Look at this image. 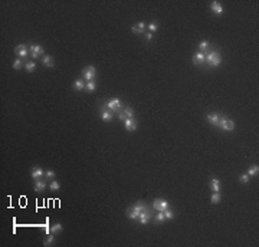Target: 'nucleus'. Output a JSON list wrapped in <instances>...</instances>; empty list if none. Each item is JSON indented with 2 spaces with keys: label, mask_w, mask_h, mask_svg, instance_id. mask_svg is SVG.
Segmentation results:
<instances>
[{
  "label": "nucleus",
  "mask_w": 259,
  "mask_h": 247,
  "mask_svg": "<svg viewBox=\"0 0 259 247\" xmlns=\"http://www.w3.org/2000/svg\"><path fill=\"white\" fill-rule=\"evenodd\" d=\"M105 106L109 111H112V112H121L124 109V106H122V104H121V101L118 98H111L108 102H105Z\"/></svg>",
  "instance_id": "obj_1"
},
{
  "label": "nucleus",
  "mask_w": 259,
  "mask_h": 247,
  "mask_svg": "<svg viewBox=\"0 0 259 247\" xmlns=\"http://www.w3.org/2000/svg\"><path fill=\"white\" fill-rule=\"evenodd\" d=\"M169 207H170V204H169V201L164 200V198H155L154 201H153V208H155L157 211H164V210H167Z\"/></svg>",
  "instance_id": "obj_2"
},
{
  "label": "nucleus",
  "mask_w": 259,
  "mask_h": 247,
  "mask_svg": "<svg viewBox=\"0 0 259 247\" xmlns=\"http://www.w3.org/2000/svg\"><path fill=\"white\" fill-rule=\"evenodd\" d=\"M151 211H150V208L148 207H145L143 211L140 213V215H138V223L141 224V226H145L150 220H151Z\"/></svg>",
  "instance_id": "obj_3"
},
{
  "label": "nucleus",
  "mask_w": 259,
  "mask_h": 247,
  "mask_svg": "<svg viewBox=\"0 0 259 247\" xmlns=\"http://www.w3.org/2000/svg\"><path fill=\"white\" fill-rule=\"evenodd\" d=\"M100 111H101V119H102L104 122H109V121H112V118H114V112L112 111H109L105 104L100 106Z\"/></svg>",
  "instance_id": "obj_4"
},
{
  "label": "nucleus",
  "mask_w": 259,
  "mask_h": 247,
  "mask_svg": "<svg viewBox=\"0 0 259 247\" xmlns=\"http://www.w3.org/2000/svg\"><path fill=\"white\" fill-rule=\"evenodd\" d=\"M219 128H222L223 131H233V129H235V122H233L232 119H227V118H224V116H220Z\"/></svg>",
  "instance_id": "obj_5"
},
{
  "label": "nucleus",
  "mask_w": 259,
  "mask_h": 247,
  "mask_svg": "<svg viewBox=\"0 0 259 247\" xmlns=\"http://www.w3.org/2000/svg\"><path fill=\"white\" fill-rule=\"evenodd\" d=\"M29 52H30V58L32 59H37L39 56L45 55V51L40 45H30L29 46Z\"/></svg>",
  "instance_id": "obj_6"
},
{
  "label": "nucleus",
  "mask_w": 259,
  "mask_h": 247,
  "mask_svg": "<svg viewBox=\"0 0 259 247\" xmlns=\"http://www.w3.org/2000/svg\"><path fill=\"white\" fill-rule=\"evenodd\" d=\"M82 75H84V78H85L88 82H91V81L97 76V69H95L92 65H89V66H86L85 69H84Z\"/></svg>",
  "instance_id": "obj_7"
},
{
  "label": "nucleus",
  "mask_w": 259,
  "mask_h": 247,
  "mask_svg": "<svg viewBox=\"0 0 259 247\" xmlns=\"http://www.w3.org/2000/svg\"><path fill=\"white\" fill-rule=\"evenodd\" d=\"M15 53H16L17 56L20 58V59H23V58H26L28 55H30L29 52V48H26V45H17L16 48H15Z\"/></svg>",
  "instance_id": "obj_8"
},
{
  "label": "nucleus",
  "mask_w": 259,
  "mask_h": 247,
  "mask_svg": "<svg viewBox=\"0 0 259 247\" xmlns=\"http://www.w3.org/2000/svg\"><path fill=\"white\" fill-rule=\"evenodd\" d=\"M124 125H125V129H127V131L133 132V131L137 129V119H135V118H127V119L124 121Z\"/></svg>",
  "instance_id": "obj_9"
},
{
  "label": "nucleus",
  "mask_w": 259,
  "mask_h": 247,
  "mask_svg": "<svg viewBox=\"0 0 259 247\" xmlns=\"http://www.w3.org/2000/svg\"><path fill=\"white\" fill-rule=\"evenodd\" d=\"M209 7H210V10L215 12L216 15H222V13H223V6H222L219 1H212V3L209 4Z\"/></svg>",
  "instance_id": "obj_10"
},
{
  "label": "nucleus",
  "mask_w": 259,
  "mask_h": 247,
  "mask_svg": "<svg viewBox=\"0 0 259 247\" xmlns=\"http://www.w3.org/2000/svg\"><path fill=\"white\" fill-rule=\"evenodd\" d=\"M193 63L194 65H203L205 63V52H196L193 56Z\"/></svg>",
  "instance_id": "obj_11"
},
{
  "label": "nucleus",
  "mask_w": 259,
  "mask_h": 247,
  "mask_svg": "<svg viewBox=\"0 0 259 247\" xmlns=\"http://www.w3.org/2000/svg\"><path fill=\"white\" fill-rule=\"evenodd\" d=\"M33 188H35L36 193H42V191H45V188H46V181H43V180H35Z\"/></svg>",
  "instance_id": "obj_12"
},
{
  "label": "nucleus",
  "mask_w": 259,
  "mask_h": 247,
  "mask_svg": "<svg viewBox=\"0 0 259 247\" xmlns=\"http://www.w3.org/2000/svg\"><path fill=\"white\" fill-rule=\"evenodd\" d=\"M206 118H207V121L212 123V125L219 126V121H220V115H219V114H209Z\"/></svg>",
  "instance_id": "obj_13"
},
{
  "label": "nucleus",
  "mask_w": 259,
  "mask_h": 247,
  "mask_svg": "<svg viewBox=\"0 0 259 247\" xmlns=\"http://www.w3.org/2000/svg\"><path fill=\"white\" fill-rule=\"evenodd\" d=\"M30 175H32L33 180H40L42 175H43V170L40 167H33L32 171H30Z\"/></svg>",
  "instance_id": "obj_14"
},
{
  "label": "nucleus",
  "mask_w": 259,
  "mask_h": 247,
  "mask_svg": "<svg viewBox=\"0 0 259 247\" xmlns=\"http://www.w3.org/2000/svg\"><path fill=\"white\" fill-rule=\"evenodd\" d=\"M210 188L213 193H219L220 191V181L217 178H212L210 180Z\"/></svg>",
  "instance_id": "obj_15"
},
{
  "label": "nucleus",
  "mask_w": 259,
  "mask_h": 247,
  "mask_svg": "<svg viewBox=\"0 0 259 247\" xmlns=\"http://www.w3.org/2000/svg\"><path fill=\"white\" fill-rule=\"evenodd\" d=\"M144 29H145V23L140 22V23L134 25V26L131 27V32H133V33H135V35H138V33H143V32H144Z\"/></svg>",
  "instance_id": "obj_16"
},
{
  "label": "nucleus",
  "mask_w": 259,
  "mask_h": 247,
  "mask_svg": "<svg viewBox=\"0 0 259 247\" xmlns=\"http://www.w3.org/2000/svg\"><path fill=\"white\" fill-rule=\"evenodd\" d=\"M42 63L46 68H53V58H52L51 55H43L42 56Z\"/></svg>",
  "instance_id": "obj_17"
},
{
  "label": "nucleus",
  "mask_w": 259,
  "mask_h": 247,
  "mask_svg": "<svg viewBox=\"0 0 259 247\" xmlns=\"http://www.w3.org/2000/svg\"><path fill=\"white\" fill-rule=\"evenodd\" d=\"M131 208H133L134 211H137L138 214H140V213H141L143 210H144V208H145V206H144V203H143V201H137V203H135V204H134Z\"/></svg>",
  "instance_id": "obj_18"
},
{
  "label": "nucleus",
  "mask_w": 259,
  "mask_h": 247,
  "mask_svg": "<svg viewBox=\"0 0 259 247\" xmlns=\"http://www.w3.org/2000/svg\"><path fill=\"white\" fill-rule=\"evenodd\" d=\"M25 69L28 72H33L36 69V63H35L33 60H29V62H25V66H23Z\"/></svg>",
  "instance_id": "obj_19"
},
{
  "label": "nucleus",
  "mask_w": 259,
  "mask_h": 247,
  "mask_svg": "<svg viewBox=\"0 0 259 247\" xmlns=\"http://www.w3.org/2000/svg\"><path fill=\"white\" fill-rule=\"evenodd\" d=\"M73 89H76V91H82V89H85L84 81H82V79H76L75 84H73Z\"/></svg>",
  "instance_id": "obj_20"
},
{
  "label": "nucleus",
  "mask_w": 259,
  "mask_h": 247,
  "mask_svg": "<svg viewBox=\"0 0 259 247\" xmlns=\"http://www.w3.org/2000/svg\"><path fill=\"white\" fill-rule=\"evenodd\" d=\"M122 112L125 114L127 118H134V109H133L131 106H125V108L122 109Z\"/></svg>",
  "instance_id": "obj_21"
},
{
  "label": "nucleus",
  "mask_w": 259,
  "mask_h": 247,
  "mask_svg": "<svg viewBox=\"0 0 259 247\" xmlns=\"http://www.w3.org/2000/svg\"><path fill=\"white\" fill-rule=\"evenodd\" d=\"M138 215H140V214H138L137 211H134L133 208H128V210H127V217L131 218V220H138Z\"/></svg>",
  "instance_id": "obj_22"
},
{
  "label": "nucleus",
  "mask_w": 259,
  "mask_h": 247,
  "mask_svg": "<svg viewBox=\"0 0 259 247\" xmlns=\"http://www.w3.org/2000/svg\"><path fill=\"white\" fill-rule=\"evenodd\" d=\"M23 66H25V62H23L20 58H17V59H15V60H13V68H15L16 71H17V69H20V68H23Z\"/></svg>",
  "instance_id": "obj_23"
},
{
  "label": "nucleus",
  "mask_w": 259,
  "mask_h": 247,
  "mask_svg": "<svg viewBox=\"0 0 259 247\" xmlns=\"http://www.w3.org/2000/svg\"><path fill=\"white\" fill-rule=\"evenodd\" d=\"M259 173V167L258 165H251L248 170V175H258Z\"/></svg>",
  "instance_id": "obj_24"
},
{
  "label": "nucleus",
  "mask_w": 259,
  "mask_h": 247,
  "mask_svg": "<svg viewBox=\"0 0 259 247\" xmlns=\"http://www.w3.org/2000/svg\"><path fill=\"white\" fill-rule=\"evenodd\" d=\"M199 49H200V52L206 53V51L209 49V42H207V40H202V42L199 43Z\"/></svg>",
  "instance_id": "obj_25"
},
{
  "label": "nucleus",
  "mask_w": 259,
  "mask_h": 247,
  "mask_svg": "<svg viewBox=\"0 0 259 247\" xmlns=\"http://www.w3.org/2000/svg\"><path fill=\"white\" fill-rule=\"evenodd\" d=\"M220 63H222V59H220V55H217V56H215V59L210 62V66L216 68V66H219Z\"/></svg>",
  "instance_id": "obj_26"
},
{
  "label": "nucleus",
  "mask_w": 259,
  "mask_h": 247,
  "mask_svg": "<svg viewBox=\"0 0 259 247\" xmlns=\"http://www.w3.org/2000/svg\"><path fill=\"white\" fill-rule=\"evenodd\" d=\"M85 89L88 91V92H94L95 89H97V84L94 82V81H91V82H88L85 85Z\"/></svg>",
  "instance_id": "obj_27"
},
{
  "label": "nucleus",
  "mask_w": 259,
  "mask_h": 247,
  "mask_svg": "<svg viewBox=\"0 0 259 247\" xmlns=\"http://www.w3.org/2000/svg\"><path fill=\"white\" fill-rule=\"evenodd\" d=\"M49 188H51L52 191H58V190L61 188V185H59V182H58L56 180H52L51 184H49Z\"/></svg>",
  "instance_id": "obj_28"
},
{
  "label": "nucleus",
  "mask_w": 259,
  "mask_h": 247,
  "mask_svg": "<svg viewBox=\"0 0 259 247\" xmlns=\"http://www.w3.org/2000/svg\"><path fill=\"white\" fill-rule=\"evenodd\" d=\"M220 198H222V197H220V193H213L212 197H210V201H212L213 204H217V203L220 201Z\"/></svg>",
  "instance_id": "obj_29"
},
{
  "label": "nucleus",
  "mask_w": 259,
  "mask_h": 247,
  "mask_svg": "<svg viewBox=\"0 0 259 247\" xmlns=\"http://www.w3.org/2000/svg\"><path fill=\"white\" fill-rule=\"evenodd\" d=\"M154 220L157 221V223H163V221L166 220V218H164V213H163V211H158V213H157V214L154 215Z\"/></svg>",
  "instance_id": "obj_30"
},
{
  "label": "nucleus",
  "mask_w": 259,
  "mask_h": 247,
  "mask_svg": "<svg viewBox=\"0 0 259 247\" xmlns=\"http://www.w3.org/2000/svg\"><path fill=\"white\" fill-rule=\"evenodd\" d=\"M59 231H62V226L59 224V223H55L53 226H51V233H59Z\"/></svg>",
  "instance_id": "obj_31"
},
{
  "label": "nucleus",
  "mask_w": 259,
  "mask_h": 247,
  "mask_svg": "<svg viewBox=\"0 0 259 247\" xmlns=\"http://www.w3.org/2000/svg\"><path fill=\"white\" fill-rule=\"evenodd\" d=\"M164 218L166 220H171V218H174V213L170 210V208H167V210H164Z\"/></svg>",
  "instance_id": "obj_32"
},
{
  "label": "nucleus",
  "mask_w": 259,
  "mask_h": 247,
  "mask_svg": "<svg viewBox=\"0 0 259 247\" xmlns=\"http://www.w3.org/2000/svg\"><path fill=\"white\" fill-rule=\"evenodd\" d=\"M53 241H55V236H53V233L52 234H48V239L45 240V246H51V244H53Z\"/></svg>",
  "instance_id": "obj_33"
},
{
  "label": "nucleus",
  "mask_w": 259,
  "mask_h": 247,
  "mask_svg": "<svg viewBox=\"0 0 259 247\" xmlns=\"http://www.w3.org/2000/svg\"><path fill=\"white\" fill-rule=\"evenodd\" d=\"M239 181H241L242 184H248V182H249V175H248V174H242V175L239 177Z\"/></svg>",
  "instance_id": "obj_34"
},
{
  "label": "nucleus",
  "mask_w": 259,
  "mask_h": 247,
  "mask_svg": "<svg viewBox=\"0 0 259 247\" xmlns=\"http://www.w3.org/2000/svg\"><path fill=\"white\" fill-rule=\"evenodd\" d=\"M157 29H158V23L153 22V23H150V25H148V30H150V32H155Z\"/></svg>",
  "instance_id": "obj_35"
},
{
  "label": "nucleus",
  "mask_w": 259,
  "mask_h": 247,
  "mask_svg": "<svg viewBox=\"0 0 259 247\" xmlns=\"http://www.w3.org/2000/svg\"><path fill=\"white\" fill-rule=\"evenodd\" d=\"M46 177L48 178H55V173L52 170H49V171H46Z\"/></svg>",
  "instance_id": "obj_36"
},
{
  "label": "nucleus",
  "mask_w": 259,
  "mask_h": 247,
  "mask_svg": "<svg viewBox=\"0 0 259 247\" xmlns=\"http://www.w3.org/2000/svg\"><path fill=\"white\" fill-rule=\"evenodd\" d=\"M118 118H120L121 121H125V119H127V116H125V114H124L122 111H121L120 114H118Z\"/></svg>",
  "instance_id": "obj_37"
},
{
  "label": "nucleus",
  "mask_w": 259,
  "mask_h": 247,
  "mask_svg": "<svg viewBox=\"0 0 259 247\" xmlns=\"http://www.w3.org/2000/svg\"><path fill=\"white\" fill-rule=\"evenodd\" d=\"M145 37H147L148 40H151V39H153V33H151V32H148V33H145Z\"/></svg>",
  "instance_id": "obj_38"
},
{
  "label": "nucleus",
  "mask_w": 259,
  "mask_h": 247,
  "mask_svg": "<svg viewBox=\"0 0 259 247\" xmlns=\"http://www.w3.org/2000/svg\"><path fill=\"white\" fill-rule=\"evenodd\" d=\"M45 233H46V234H49V233H51V227H49V224H48V226H45Z\"/></svg>",
  "instance_id": "obj_39"
}]
</instances>
